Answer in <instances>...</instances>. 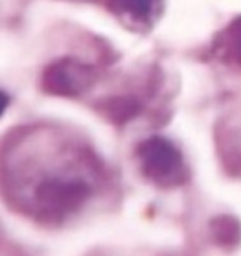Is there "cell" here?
I'll return each instance as SVG.
<instances>
[{
  "label": "cell",
  "mask_w": 241,
  "mask_h": 256,
  "mask_svg": "<svg viewBox=\"0 0 241 256\" xmlns=\"http://www.w3.org/2000/svg\"><path fill=\"white\" fill-rule=\"evenodd\" d=\"M135 159L141 176L159 189L180 188L190 177L183 152L165 136L153 135L138 142Z\"/></svg>",
  "instance_id": "2"
},
{
  "label": "cell",
  "mask_w": 241,
  "mask_h": 256,
  "mask_svg": "<svg viewBox=\"0 0 241 256\" xmlns=\"http://www.w3.org/2000/svg\"><path fill=\"white\" fill-rule=\"evenodd\" d=\"M123 26L132 30H148L164 9V0H100Z\"/></svg>",
  "instance_id": "4"
},
{
  "label": "cell",
  "mask_w": 241,
  "mask_h": 256,
  "mask_svg": "<svg viewBox=\"0 0 241 256\" xmlns=\"http://www.w3.org/2000/svg\"><path fill=\"white\" fill-rule=\"evenodd\" d=\"M216 141L225 170L241 177V116L226 117L218 124Z\"/></svg>",
  "instance_id": "5"
},
{
  "label": "cell",
  "mask_w": 241,
  "mask_h": 256,
  "mask_svg": "<svg viewBox=\"0 0 241 256\" xmlns=\"http://www.w3.org/2000/svg\"><path fill=\"white\" fill-rule=\"evenodd\" d=\"M99 68L76 57L64 56L52 60L42 72L40 87L60 98H78L99 80Z\"/></svg>",
  "instance_id": "3"
},
{
  "label": "cell",
  "mask_w": 241,
  "mask_h": 256,
  "mask_svg": "<svg viewBox=\"0 0 241 256\" xmlns=\"http://www.w3.org/2000/svg\"><path fill=\"white\" fill-rule=\"evenodd\" d=\"M210 234L213 242L226 249L232 250L234 248L240 246L241 243V222L230 214H222L214 219H212L210 225Z\"/></svg>",
  "instance_id": "8"
},
{
  "label": "cell",
  "mask_w": 241,
  "mask_h": 256,
  "mask_svg": "<svg viewBox=\"0 0 241 256\" xmlns=\"http://www.w3.org/2000/svg\"><path fill=\"white\" fill-rule=\"evenodd\" d=\"M98 111L105 116L111 123L117 126H124L142 111V102L140 100V98L132 94L111 96L108 99L99 100Z\"/></svg>",
  "instance_id": "7"
},
{
  "label": "cell",
  "mask_w": 241,
  "mask_h": 256,
  "mask_svg": "<svg viewBox=\"0 0 241 256\" xmlns=\"http://www.w3.org/2000/svg\"><path fill=\"white\" fill-rule=\"evenodd\" d=\"M210 54L224 66L241 70V15L216 33Z\"/></svg>",
  "instance_id": "6"
},
{
  "label": "cell",
  "mask_w": 241,
  "mask_h": 256,
  "mask_svg": "<svg viewBox=\"0 0 241 256\" xmlns=\"http://www.w3.org/2000/svg\"><path fill=\"white\" fill-rule=\"evenodd\" d=\"M93 194L94 184L81 174L42 176L32 188L26 210L40 225L57 226L81 210Z\"/></svg>",
  "instance_id": "1"
}]
</instances>
